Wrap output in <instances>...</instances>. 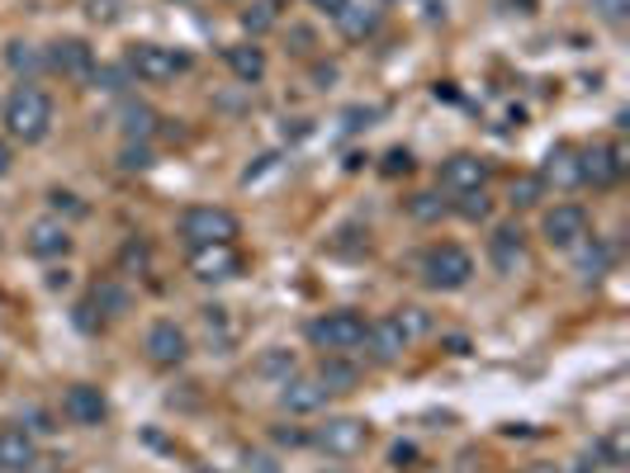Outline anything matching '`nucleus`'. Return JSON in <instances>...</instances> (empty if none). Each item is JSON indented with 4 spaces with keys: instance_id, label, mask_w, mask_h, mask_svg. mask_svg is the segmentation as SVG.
Masks as SVG:
<instances>
[{
    "instance_id": "f704fd0d",
    "label": "nucleus",
    "mask_w": 630,
    "mask_h": 473,
    "mask_svg": "<svg viewBox=\"0 0 630 473\" xmlns=\"http://www.w3.org/2000/svg\"><path fill=\"white\" fill-rule=\"evenodd\" d=\"M119 161H124L128 171H147V166H153L157 157H153V147H147V143H128V147H124V157H119Z\"/></svg>"
},
{
    "instance_id": "72a5a7b5",
    "label": "nucleus",
    "mask_w": 630,
    "mask_h": 473,
    "mask_svg": "<svg viewBox=\"0 0 630 473\" xmlns=\"http://www.w3.org/2000/svg\"><path fill=\"white\" fill-rule=\"evenodd\" d=\"M394 323H398L403 331H408V341H413V337H423V331H431V317H427L423 308H403V313L394 317Z\"/></svg>"
},
{
    "instance_id": "39448f33",
    "label": "nucleus",
    "mask_w": 630,
    "mask_h": 473,
    "mask_svg": "<svg viewBox=\"0 0 630 473\" xmlns=\"http://www.w3.org/2000/svg\"><path fill=\"white\" fill-rule=\"evenodd\" d=\"M313 446H318L327 460H356V454L370 446V426L360 417H327L318 431H313Z\"/></svg>"
},
{
    "instance_id": "7c9ffc66",
    "label": "nucleus",
    "mask_w": 630,
    "mask_h": 473,
    "mask_svg": "<svg viewBox=\"0 0 630 473\" xmlns=\"http://www.w3.org/2000/svg\"><path fill=\"white\" fill-rule=\"evenodd\" d=\"M545 185H540V176H517L513 180V209H536Z\"/></svg>"
},
{
    "instance_id": "4468645a",
    "label": "nucleus",
    "mask_w": 630,
    "mask_h": 473,
    "mask_svg": "<svg viewBox=\"0 0 630 473\" xmlns=\"http://www.w3.org/2000/svg\"><path fill=\"white\" fill-rule=\"evenodd\" d=\"M578 161H583V180H593L597 190H607V185H617V180L626 176V147H588V151H578Z\"/></svg>"
},
{
    "instance_id": "dca6fc26",
    "label": "nucleus",
    "mask_w": 630,
    "mask_h": 473,
    "mask_svg": "<svg viewBox=\"0 0 630 473\" xmlns=\"http://www.w3.org/2000/svg\"><path fill=\"white\" fill-rule=\"evenodd\" d=\"M48 67L71 76V81H90V71H95V48H90L86 38H57L48 48Z\"/></svg>"
},
{
    "instance_id": "f3484780",
    "label": "nucleus",
    "mask_w": 630,
    "mask_h": 473,
    "mask_svg": "<svg viewBox=\"0 0 630 473\" xmlns=\"http://www.w3.org/2000/svg\"><path fill=\"white\" fill-rule=\"evenodd\" d=\"M24 247H29V256H38V261H57V256L71 251V233L63 218H38V223H29Z\"/></svg>"
},
{
    "instance_id": "4c0bfd02",
    "label": "nucleus",
    "mask_w": 630,
    "mask_h": 473,
    "mask_svg": "<svg viewBox=\"0 0 630 473\" xmlns=\"http://www.w3.org/2000/svg\"><path fill=\"white\" fill-rule=\"evenodd\" d=\"M408 166H413V161H408V151H389V166H384V171H389V176H398V171H408Z\"/></svg>"
},
{
    "instance_id": "a211bd4d",
    "label": "nucleus",
    "mask_w": 630,
    "mask_h": 473,
    "mask_svg": "<svg viewBox=\"0 0 630 473\" xmlns=\"http://www.w3.org/2000/svg\"><path fill=\"white\" fill-rule=\"evenodd\" d=\"M488 261L498 266V274H517L527 266V233L521 227H498L488 237Z\"/></svg>"
},
{
    "instance_id": "412c9836",
    "label": "nucleus",
    "mask_w": 630,
    "mask_h": 473,
    "mask_svg": "<svg viewBox=\"0 0 630 473\" xmlns=\"http://www.w3.org/2000/svg\"><path fill=\"white\" fill-rule=\"evenodd\" d=\"M611 261H617V251H611V241H603V237H583L574 247V266H578L583 280H603L611 270Z\"/></svg>"
},
{
    "instance_id": "58836bf2",
    "label": "nucleus",
    "mask_w": 630,
    "mask_h": 473,
    "mask_svg": "<svg viewBox=\"0 0 630 473\" xmlns=\"http://www.w3.org/2000/svg\"><path fill=\"white\" fill-rule=\"evenodd\" d=\"M14 171V151H10V143H0V180H5Z\"/></svg>"
},
{
    "instance_id": "5701e85b",
    "label": "nucleus",
    "mask_w": 630,
    "mask_h": 473,
    "mask_svg": "<svg viewBox=\"0 0 630 473\" xmlns=\"http://www.w3.org/2000/svg\"><path fill=\"white\" fill-rule=\"evenodd\" d=\"M5 67L14 76H24V81H34L38 71H48V53L38 48V43H24V38H14L10 48H5Z\"/></svg>"
},
{
    "instance_id": "9d476101",
    "label": "nucleus",
    "mask_w": 630,
    "mask_h": 473,
    "mask_svg": "<svg viewBox=\"0 0 630 473\" xmlns=\"http://www.w3.org/2000/svg\"><path fill=\"white\" fill-rule=\"evenodd\" d=\"M484 185H488V161L474 157V151H455V157L441 166V190H450V194H470Z\"/></svg>"
},
{
    "instance_id": "20e7f679",
    "label": "nucleus",
    "mask_w": 630,
    "mask_h": 473,
    "mask_svg": "<svg viewBox=\"0 0 630 473\" xmlns=\"http://www.w3.org/2000/svg\"><path fill=\"white\" fill-rule=\"evenodd\" d=\"M308 341L327 350V356H347V350H356L360 341H365V317L341 308V313H323L318 323H308Z\"/></svg>"
},
{
    "instance_id": "c9c22d12",
    "label": "nucleus",
    "mask_w": 630,
    "mask_h": 473,
    "mask_svg": "<svg viewBox=\"0 0 630 473\" xmlns=\"http://www.w3.org/2000/svg\"><path fill=\"white\" fill-rule=\"evenodd\" d=\"M228 308H204V327H209V337L218 331V346H228L233 341V327H228V317H223Z\"/></svg>"
},
{
    "instance_id": "6e6552de",
    "label": "nucleus",
    "mask_w": 630,
    "mask_h": 473,
    "mask_svg": "<svg viewBox=\"0 0 630 473\" xmlns=\"http://www.w3.org/2000/svg\"><path fill=\"white\" fill-rule=\"evenodd\" d=\"M540 233H545L550 247L574 251L578 241L588 237V213H583V204H554L545 213V223H540Z\"/></svg>"
},
{
    "instance_id": "7ed1b4c3",
    "label": "nucleus",
    "mask_w": 630,
    "mask_h": 473,
    "mask_svg": "<svg viewBox=\"0 0 630 473\" xmlns=\"http://www.w3.org/2000/svg\"><path fill=\"white\" fill-rule=\"evenodd\" d=\"M243 233V223H237L233 209H214V204H194L180 213V237L194 247H218V241H233Z\"/></svg>"
},
{
    "instance_id": "c756f323",
    "label": "nucleus",
    "mask_w": 630,
    "mask_h": 473,
    "mask_svg": "<svg viewBox=\"0 0 630 473\" xmlns=\"http://www.w3.org/2000/svg\"><path fill=\"white\" fill-rule=\"evenodd\" d=\"M128 67H95V71H90V86H95V90H104V95H119V90H124L128 86Z\"/></svg>"
},
{
    "instance_id": "2eb2a0df",
    "label": "nucleus",
    "mask_w": 630,
    "mask_h": 473,
    "mask_svg": "<svg viewBox=\"0 0 630 473\" xmlns=\"http://www.w3.org/2000/svg\"><path fill=\"white\" fill-rule=\"evenodd\" d=\"M63 417L71 426H100L104 417H110V403H104V393L95 384H71L63 393Z\"/></svg>"
},
{
    "instance_id": "ddd939ff",
    "label": "nucleus",
    "mask_w": 630,
    "mask_h": 473,
    "mask_svg": "<svg viewBox=\"0 0 630 473\" xmlns=\"http://www.w3.org/2000/svg\"><path fill=\"white\" fill-rule=\"evenodd\" d=\"M540 185H554V190H578V185H583V161H578V147L554 143V147L545 151V166H540Z\"/></svg>"
},
{
    "instance_id": "79ce46f5",
    "label": "nucleus",
    "mask_w": 630,
    "mask_h": 473,
    "mask_svg": "<svg viewBox=\"0 0 630 473\" xmlns=\"http://www.w3.org/2000/svg\"><path fill=\"white\" fill-rule=\"evenodd\" d=\"M527 473H569V469H560V464H531Z\"/></svg>"
},
{
    "instance_id": "9b49d317",
    "label": "nucleus",
    "mask_w": 630,
    "mask_h": 473,
    "mask_svg": "<svg viewBox=\"0 0 630 473\" xmlns=\"http://www.w3.org/2000/svg\"><path fill=\"white\" fill-rule=\"evenodd\" d=\"M370 350L374 364H398L403 350H408V331H403L394 317H380V323H365V341H360Z\"/></svg>"
},
{
    "instance_id": "0eeeda50",
    "label": "nucleus",
    "mask_w": 630,
    "mask_h": 473,
    "mask_svg": "<svg viewBox=\"0 0 630 473\" xmlns=\"http://www.w3.org/2000/svg\"><path fill=\"white\" fill-rule=\"evenodd\" d=\"M190 274L200 284H223L243 274V256H237L233 241H218V247H194L190 251Z\"/></svg>"
},
{
    "instance_id": "e433bc0d",
    "label": "nucleus",
    "mask_w": 630,
    "mask_h": 473,
    "mask_svg": "<svg viewBox=\"0 0 630 473\" xmlns=\"http://www.w3.org/2000/svg\"><path fill=\"white\" fill-rule=\"evenodd\" d=\"M119 261H124V270H143L147 266V247H143V241H128Z\"/></svg>"
},
{
    "instance_id": "423d86ee",
    "label": "nucleus",
    "mask_w": 630,
    "mask_h": 473,
    "mask_svg": "<svg viewBox=\"0 0 630 473\" xmlns=\"http://www.w3.org/2000/svg\"><path fill=\"white\" fill-rule=\"evenodd\" d=\"M124 67L138 76V81H147V86H167V81H176V76L185 71V57L161 48V43H138V48L128 53Z\"/></svg>"
},
{
    "instance_id": "aec40b11",
    "label": "nucleus",
    "mask_w": 630,
    "mask_h": 473,
    "mask_svg": "<svg viewBox=\"0 0 630 473\" xmlns=\"http://www.w3.org/2000/svg\"><path fill=\"white\" fill-rule=\"evenodd\" d=\"M157 124H161L157 110H153V104H143V100H128L124 110H119V133H124L128 143H153Z\"/></svg>"
},
{
    "instance_id": "a19ab883",
    "label": "nucleus",
    "mask_w": 630,
    "mask_h": 473,
    "mask_svg": "<svg viewBox=\"0 0 630 473\" xmlns=\"http://www.w3.org/2000/svg\"><path fill=\"white\" fill-rule=\"evenodd\" d=\"M408 460H413V446H398V450H394V464L403 469V464H408Z\"/></svg>"
},
{
    "instance_id": "f8f14e48",
    "label": "nucleus",
    "mask_w": 630,
    "mask_h": 473,
    "mask_svg": "<svg viewBox=\"0 0 630 473\" xmlns=\"http://www.w3.org/2000/svg\"><path fill=\"white\" fill-rule=\"evenodd\" d=\"M327 393L323 384H318V374H290L284 379V388H280V407L284 412H294V417H308V412H323L327 407Z\"/></svg>"
},
{
    "instance_id": "37998d69",
    "label": "nucleus",
    "mask_w": 630,
    "mask_h": 473,
    "mask_svg": "<svg viewBox=\"0 0 630 473\" xmlns=\"http://www.w3.org/2000/svg\"><path fill=\"white\" fill-rule=\"evenodd\" d=\"M327 473H347V469H327Z\"/></svg>"
},
{
    "instance_id": "1a4fd4ad",
    "label": "nucleus",
    "mask_w": 630,
    "mask_h": 473,
    "mask_svg": "<svg viewBox=\"0 0 630 473\" xmlns=\"http://www.w3.org/2000/svg\"><path fill=\"white\" fill-rule=\"evenodd\" d=\"M143 350H147V360H153V364H161V370H176V364H185V356H190V337L176 323L161 317V323L147 327Z\"/></svg>"
},
{
    "instance_id": "473e14b6",
    "label": "nucleus",
    "mask_w": 630,
    "mask_h": 473,
    "mask_svg": "<svg viewBox=\"0 0 630 473\" xmlns=\"http://www.w3.org/2000/svg\"><path fill=\"white\" fill-rule=\"evenodd\" d=\"M593 14H597L603 24L621 29V24L630 20V0H593Z\"/></svg>"
},
{
    "instance_id": "a878e982",
    "label": "nucleus",
    "mask_w": 630,
    "mask_h": 473,
    "mask_svg": "<svg viewBox=\"0 0 630 473\" xmlns=\"http://www.w3.org/2000/svg\"><path fill=\"white\" fill-rule=\"evenodd\" d=\"M356 379H360V370H356L351 360H341V356H327L323 370H318V384H323L327 393H351Z\"/></svg>"
},
{
    "instance_id": "6ab92c4d",
    "label": "nucleus",
    "mask_w": 630,
    "mask_h": 473,
    "mask_svg": "<svg viewBox=\"0 0 630 473\" xmlns=\"http://www.w3.org/2000/svg\"><path fill=\"white\" fill-rule=\"evenodd\" d=\"M38 464V450H34V436L24 426H5L0 431V469L5 473H29Z\"/></svg>"
},
{
    "instance_id": "b1692460",
    "label": "nucleus",
    "mask_w": 630,
    "mask_h": 473,
    "mask_svg": "<svg viewBox=\"0 0 630 473\" xmlns=\"http://www.w3.org/2000/svg\"><path fill=\"white\" fill-rule=\"evenodd\" d=\"M333 20H337V29H341L347 38H370L374 29H380V10L347 0V5H341V14H333Z\"/></svg>"
},
{
    "instance_id": "bb28decb",
    "label": "nucleus",
    "mask_w": 630,
    "mask_h": 473,
    "mask_svg": "<svg viewBox=\"0 0 630 473\" xmlns=\"http://www.w3.org/2000/svg\"><path fill=\"white\" fill-rule=\"evenodd\" d=\"M243 29L251 38L270 34V29H275V5H270V0H251V5L243 10Z\"/></svg>"
},
{
    "instance_id": "2f4dec72",
    "label": "nucleus",
    "mask_w": 630,
    "mask_h": 473,
    "mask_svg": "<svg viewBox=\"0 0 630 473\" xmlns=\"http://www.w3.org/2000/svg\"><path fill=\"white\" fill-rule=\"evenodd\" d=\"M257 374H266V379H290V374H294V356H290V350H270V356L257 360Z\"/></svg>"
},
{
    "instance_id": "f257e3e1",
    "label": "nucleus",
    "mask_w": 630,
    "mask_h": 473,
    "mask_svg": "<svg viewBox=\"0 0 630 473\" xmlns=\"http://www.w3.org/2000/svg\"><path fill=\"white\" fill-rule=\"evenodd\" d=\"M5 133L14 137V143H24V147H34V143H43V137L53 133V100L43 95L34 81H20V86L10 90V100H5Z\"/></svg>"
},
{
    "instance_id": "c03bdc74",
    "label": "nucleus",
    "mask_w": 630,
    "mask_h": 473,
    "mask_svg": "<svg viewBox=\"0 0 630 473\" xmlns=\"http://www.w3.org/2000/svg\"><path fill=\"white\" fill-rule=\"evenodd\" d=\"M270 5H280V0H270Z\"/></svg>"
},
{
    "instance_id": "393cba45",
    "label": "nucleus",
    "mask_w": 630,
    "mask_h": 473,
    "mask_svg": "<svg viewBox=\"0 0 630 473\" xmlns=\"http://www.w3.org/2000/svg\"><path fill=\"white\" fill-rule=\"evenodd\" d=\"M90 303H95L104 317H124L133 308V294H128V284H119V280H100L90 289Z\"/></svg>"
},
{
    "instance_id": "ea45409f",
    "label": "nucleus",
    "mask_w": 630,
    "mask_h": 473,
    "mask_svg": "<svg viewBox=\"0 0 630 473\" xmlns=\"http://www.w3.org/2000/svg\"><path fill=\"white\" fill-rule=\"evenodd\" d=\"M313 10H323V14H341V5H347V0H308Z\"/></svg>"
},
{
    "instance_id": "4be33fe9",
    "label": "nucleus",
    "mask_w": 630,
    "mask_h": 473,
    "mask_svg": "<svg viewBox=\"0 0 630 473\" xmlns=\"http://www.w3.org/2000/svg\"><path fill=\"white\" fill-rule=\"evenodd\" d=\"M223 63H228V71H233L243 86H257L261 76H266V53L257 48V43H237V48L223 53Z\"/></svg>"
},
{
    "instance_id": "c85d7f7f",
    "label": "nucleus",
    "mask_w": 630,
    "mask_h": 473,
    "mask_svg": "<svg viewBox=\"0 0 630 473\" xmlns=\"http://www.w3.org/2000/svg\"><path fill=\"white\" fill-rule=\"evenodd\" d=\"M455 213H460L464 223H484L488 213H493V204H488L484 190H470V194H455Z\"/></svg>"
},
{
    "instance_id": "cd10ccee",
    "label": "nucleus",
    "mask_w": 630,
    "mask_h": 473,
    "mask_svg": "<svg viewBox=\"0 0 630 473\" xmlns=\"http://www.w3.org/2000/svg\"><path fill=\"white\" fill-rule=\"evenodd\" d=\"M408 213H413L417 223H441L446 213H450V204L441 200V194H413V200H408Z\"/></svg>"
},
{
    "instance_id": "f03ea898",
    "label": "nucleus",
    "mask_w": 630,
    "mask_h": 473,
    "mask_svg": "<svg viewBox=\"0 0 630 473\" xmlns=\"http://www.w3.org/2000/svg\"><path fill=\"white\" fill-rule=\"evenodd\" d=\"M470 280H474V256L455 247V241H441V247L423 256V284L437 289V294H460Z\"/></svg>"
}]
</instances>
